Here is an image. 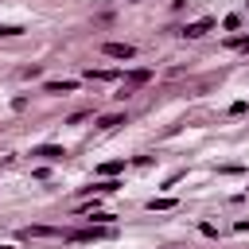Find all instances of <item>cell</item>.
Returning a JSON list of instances; mask_svg holds the SVG:
<instances>
[{
  "label": "cell",
  "mask_w": 249,
  "mask_h": 249,
  "mask_svg": "<svg viewBox=\"0 0 249 249\" xmlns=\"http://www.w3.org/2000/svg\"><path fill=\"white\" fill-rule=\"evenodd\" d=\"M148 78H152V70H148V66H136V70H128V74H124V93H128V89H136V86H144ZM124 93H121V97H124Z\"/></svg>",
  "instance_id": "cell-1"
},
{
  "label": "cell",
  "mask_w": 249,
  "mask_h": 249,
  "mask_svg": "<svg viewBox=\"0 0 249 249\" xmlns=\"http://www.w3.org/2000/svg\"><path fill=\"white\" fill-rule=\"evenodd\" d=\"M101 51H105L109 58H132V54H136V47H132V43H105Z\"/></svg>",
  "instance_id": "cell-2"
},
{
  "label": "cell",
  "mask_w": 249,
  "mask_h": 249,
  "mask_svg": "<svg viewBox=\"0 0 249 249\" xmlns=\"http://www.w3.org/2000/svg\"><path fill=\"white\" fill-rule=\"evenodd\" d=\"M210 27H214V19H195V23L183 27V35H187V39H198V35H206Z\"/></svg>",
  "instance_id": "cell-3"
},
{
  "label": "cell",
  "mask_w": 249,
  "mask_h": 249,
  "mask_svg": "<svg viewBox=\"0 0 249 249\" xmlns=\"http://www.w3.org/2000/svg\"><path fill=\"white\" fill-rule=\"evenodd\" d=\"M31 156H43V160H51V163H54V160H62V156H66V148H58V144H43V148H35Z\"/></svg>",
  "instance_id": "cell-4"
},
{
  "label": "cell",
  "mask_w": 249,
  "mask_h": 249,
  "mask_svg": "<svg viewBox=\"0 0 249 249\" xmlns=\"http://www.w3.org/2000/svg\"><path fill=\"white\" fill-rule=\"evenodd\" d=\"M27 237H66L62 230H54V226H31L27 230Z\"/></svg>",
  "instance_id": "cell-5"
},
{
  "label": "cell",
  "mask_w": 249,
  "mask_h": 249,
  "mask_svg": "<svg viewBox=\"0 0 249 249\" xmlns=\"http://www.w3.org/2000/svg\"><path fill=\"white\" fill-rule=\"evenodd\" d=\"M43 89H47V93H74V89H78V82H47Z\"/></svg>",
  "instance_id": "cell-6"
},
{
  "label": "cell",
  "mask_w": 249,
  "mask_h": 249,
  "mask_svg": "<svg viewBox=\"0 0 249 249\" xmlns=\"http://www.w3.org/2000/svg\"><path fill=\"white\" fill-rule=\"evenodd\" d=\"M117 124H124V117H121V113H109V117H101V121H97V128H117Z\"/></svg>",
  "instance_id": "cell-7"
},
{
  "label": "cell",
  "mask_w": 249,
  "mask_h": 249,
  "mask_svg": "<svg viewBox=\"0 0 249 249\" xmlns=\"http://www.w3.org/2000/svg\"><path fill=\"white\" fill-rule=\"evenodd\" d=\"M121 183H113V179H101V183H89L86 191H101V195H109V191H117Z\"/></svg>",
  "instance_id": "cell-8"
},
{
  "label": "cell",
  "mask_w": 249,
  "mask_h": 249,
  "mask_svg": "<svg viewBox=\"0 0 249 249\" xmlns=\"http://www.w3.org/2000/svg\"><path fill=\"white\" fill-rule=\"evenodd\" d=\"M86 78H97V82H113V78H117V70H89Z\"/></svg>",
  "instance_id": "cell-9"
},
{
  "label": "cell",
  "mask_w": 249,
  "mask_h": 249,
  "mask_svg": "<svg viewBox=\"0 0 249 249\" xmlns=\"http://www.w3.org/2000/svg\"><path fill=\"white\" fill-rule=\"evenodd\" d=\"M175 206V198H152L148 202V210H171Z\"/></svg>",
  "instance_id": "cell-10"
},
{
  "label": "cell",
  "mask_w": 249,
  "mask_h": 249,
  "mask_svg": "<svg viewBox=\"0 0 249 249\" xmlns=\"http://www.w3.org/2000/svg\"><path fill=\"white\" fill-rule=\"evenodd\" d=\"M0 35H4V39H16V35H23V27H16V23H0Z\"/></svg>",
  "instance_id": "cell-11"
},
{
  "label": "cell",
  "mask_w": 249,
  "mask_h": 249,
  "mask_svg": "<svg viewBox=\"0 0 249 249\" xmlns=\"http://www.w3.org/2000/svg\"><path fill=\"white\" fill-rule=\"evenodd\" d=\"M121 167H124V160H113V163H105V167H101V175H117Z\"/></svg>",
  "instance_id": "cell-12"
},
{
  "label": "cell",
  "mask_w": 249,
  "mask_h": 249,
  "mask_svg": "<svg viewBox=\"0 0 249 249\" xmlns=\"http://www.w3.org/2000/svg\"><path fill=\"white\" fill-rule=\"evenodd\" d=\"M230 47H237V51H249V39H245V35H241V39L233 35V39H230Z\"/></svg>",
  "instance_id": "cell-13"
},
{
  "label": "cell",
  "mask_w": 249,
  "mask_h": 249,
  "mask_svg": "<svg viewBox=\"0 0 249 249\" xmlns=\"http://www.w3.org/2000/svg\"><path fill=\"white\" fill-rule=\"evenodd\" d=\"M128 4H140V0H128Z\"/></svg>",
  "instance_id": "cell-14"
},
{
  "label": "cell",
  "mask_w": 249,
  "mask_h": 249,
  "mask_svg": "<svg viewBox=\"0 0 249 249\" xmlns=\"http://www.w3.org/2000/svg\"><path fill=\"white\" fill-rule=\"evenodd\" d=\"M0 249H8V245H0Z\"/></svg>",
  "instance_id": "cell-15"
}]
</instances>
